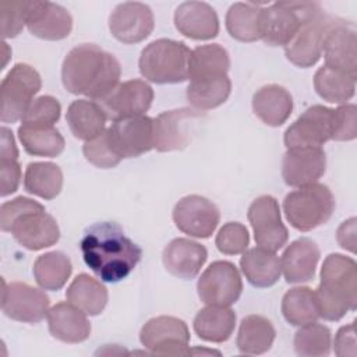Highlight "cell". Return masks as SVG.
<instances>
[{
	"instance_id": "cell-1",
	"label": "cell",
	"mask_w": 357,
	"mask_h": 357,
	"mask_svg": "<svg viewBox=\"0 0 357 357\" xmlns=\"http://www.w3.org/2000/svg\"><path fill=\"white\" fill-rule=\"evenodd\" d=\"M85 265L103 282L126 279L141 259L142 250L114 222L92 225L81 240Z\"/></svg>"
},
{
	"instance_id": "cell-2",
	"label": "cell",
	"mask_w": 357,
	"mask_h": 357,
	"mask_svg": "<svg viewBox=\"0 0 357 357\" xmlns=\"http://www.w3.org/2000/svg\"><path fill=\"white\" fill-rule=\"evenodd\" d=\"M120 75L119 60L92 43L73 47L61 67V81L70 93L99 102L119 85Z\"/></svg>"
},
{
	"instance_id": "cell-3",
	"label": "cell",
	"mask_w": 357,
	"mask_h": 357,
	"mask_svg": "<svg viewBox=\"0 0 357 357\" xmlns=\"http://www.w3.org/2000/svg\"><path fill=\"white\" fill-rule=\"evenodd\" d=\"M319 318L339 321L357 307V264L343 254H329L321 268L315 290Z\"/></svg>"
},
{
	"instance_id": "cell-4",
	"label": "cell",
	"mask_w": 357,
	"mask_h": 357,
	"mask_svg": "<svg viewBox=\"0 0 357 357\" xmlns=\"http://www.w3.org/2000/svg\"><path fill=\"white\" fill-rule=\"evenodd\" d=\"M191 50L184 42L156 39L146 45L139 56V71L155 84H177L188 79Z\"/></svg>"
},
{
	"instance_id": "cell-5",
	"label": "cell",
	"mask_w": 357,
	"mask_h": 357,
	"mask_svg": "<svg viewBox=\"0 0 357 357\" xmlns=\"http://www.w3.org/2000/svg\"><path fill=\"white\" fill-rule=\"evenodd\" d=\"M283 211L294 229L310 231L329 220L335 211V197L325 184H308L286 195Z\"/></svg>"
},
{
	"instance_id": "cell-6",
	"label": "cell",
	"mask_w": 357,
	"mask_h": 357,
	"mask_svg": "<svg viewBox=\"0 0 357 357\" xmlns=\"http://www.w3.org/2000/svg\"><path fill=\"white\" fill-rule=\"evenodd\" d=\"M321 8L317 1H276L262 8L261 39L269 46H286Z\"/></svg>"
},
{
	"instance_id": "cell-7",
	"label": "cell",
	"mask_w": 357,
	"mask_h": 357,
	"mask_svg": "<svg viewBox=\"0 0 357 357\" xmlns=\"http://www.w3.org/2000/svg\"><path fill=\"white\" fill-rule=\"evenodd\" d=\"M40 75L33 67L25 63L15 64L0 85V120L3 123L22 120L33 96L40 91Z\"/></svg>"
},
{
	"instance_id": "cell-8",
	"label": "cell",
	"mask_w": 357,
	"mask_h": 357,
	"mask_svg": "<svg viewBox=\"0 0 357 357\" xmlns=\"http://www.w3.org/2000/svg\"><path fill=\"white\" fill-rule=\"evenodd\" d=\"M204 120V113L190 107L160 113L153 119V148L159 152L187 148Z\"/></svg>"
},
{
	"instance_id": "cell-9",
	"label": "cell",
	"mask_w": 357,
	"mask_h": 357,
	"mask_svg": "<svg viewBox=\"0 0 357 357\" xmlns=\"http://www.w3.org/2000/svg\"><path fill=\"white\" fill-rule=\"evenodd\" d=\"M339 21L322 8L305 21L293 39L284 46V54L297 67H312L322 56L326 35Z\"/></svg>"
},
{
	"instance_id": "cell-10",
	"label": "cell",
	"mask_w": 357,
	"mask_h": 357,
	"mask_svg": "<svg viewBox=\"0 0 357 357\" xmlns=\"http://www.w3.org/2000/svg\"><path fill=\"white\" fill-rule=\"evenodd\" d=\"M139 340L152 354H190V331L187 324L176 317L160 315L151 318L139 332Z\"/></svg>"
},
{
	"instance_id": "cell-11",
	"label": "cell",
	"mask_w": 357,
	"mask_h": 357,
	"mask_svg": "<svg viewBox=\"0 0 357 357\" xmlns=\"http://www.w3.org/2000/svg\"><path fill=\"white\" fill-rule=\"evenodd\" d=\"M197 290L198 297L206 305L230 307L240 298L243 282L234 264L215 261L202 272Z\"/></svg>"
},
{
	"instance_id": "cell-12",
	"label": "cell",
	"mask_w": 357,
	"mask_h": 357,
	"mask_svg": "<svg viewBox=\"0 0 357 357\" xmlns=\"http://www.w3.org/2000/svg\"><path fill=\"white\" fill-rule=\"evenodd\" d=\"M105 132L120 159L137 158L153 148V119L148 116L113 120Z\"/></svg>"
},
{
	"instance_id": "cell-13",
	"label": "cell",
	"mask_w": 357,
	"mask_h": 357,
	"mask_svg": "<svg viewBox=\"0 0 357 357\" xmlns=\"http://www.w3.org/2000/svg\"><path fill=\"white\" fill-rule=\"evenodd\" d=\"M247 216L258 247L278 251L287 243L289 231L282 222L279 202L272 195H261L254 199Z\"/></svg>"
},
{
	"instance_id": "cell-14",
	"label": "cell",
	"mask_w": 357,
	"mask_h": 357,
	"mask_svg": "<svg viewBox=\"0 0 357 357\" xmlns=\"http://www.w3.org/2000/svg\"><path fill=\"white\" fill-rule=\"evenodd\" d=\"M335 110L322 105L308 107L284 132L286 148L321 146L332 139Z\"/></svg>"
},
{
	"instance_id": "cell-15",
	"label": "cell",
	"mask_w": 357,
	"mask_h": 357,
	"mask_svg": "<svg viewBox=\"0 0 357 357\" xmlns=\"http://www.w3.org/2000/svg\"><path fill=\"white\" fill-rule=\"evenodd\" d=\"M50 300L45 291L32 287L28 283L3 280L1 310L4 315L18 322H40L49 311Z\"/></svg>"
},
{
	"instance_id": "cell-16",
	"label": "cell",
	"mask_w": 357,
	"mask_h": 357,
	"mask_svg": "<svg viewBox=\"0 0 357 357\" xmlns=\"http://www.w3.org/2000/svg\"><path fill=\"white\" fill-rule=\"evenodd\" d=\"M220 213L218 206L205 197H183L173 208V220L176 227L197 238H208L219 225Z\"/></svg>"
},
{
	"instance_id": "cell-17",
	"label": "cell",
	"mask_w": 357,
	"mask_h": 357,
	"mask_svg": "<svg viewBox=\"0 0 357 357\" xmlns=\"http://www.w3.org/2000/svg\"><path fill=\"white\" fill-rule=\"evenodd\" d=\"M8 231L18 244L31 251L47 248L60 238L59 225L52 215L46 213L43 205L15 218Z\"/></svg>"
},
{
	"instance_id": "cell-18",
	"label": "cell",
	"mask_w": 357,
	"mask_h": 357,
	"mask_svg": "<svg viewBox=\"0 0 357 357\" xmlns=\"http://www.w3.org/2000/svg\"><path fill=\"white\" fill-rule=\"evenodd\" d=\"M153 26L152 10L139 1L121 3L114 7L109 17L110 33L127 45L145 40L152 33Z\"/></svg>"
},
{
	"instance_id": "cell-19",
	"label": "cell",
	"mask_w": 357,
	"mask_h": 357,
	"mask_svg": "<svg viewBox=\"0 0 357 357\" xmlns=\"http://www.w3.org/2000/svg\"><path fill=\"white\" fill-rule=\"evenodd\" d=\"M153 100L152 86L142 79H128L119 84L105 99L100 100L109 119H126L145 116Z\"/></svg>"
},
{
	"instance_id": "cell-20",
	"label": "cell",
	"mask_w": 357,
	"mask_h": 357,
	"mask_svg": "<svg viewBox=\"0 0 357 357\" xmlns=\"http://www.w3.org/2000/svg\"><path fill=\"white\" fill-rule=\"evenodd\" d=\"M326 156L321 146L289 148L282 160V177L290 187L317 183L325 173Z\"/></svg>"
},
{
	"instance_id": "cell-21",
	"label": "cell",
	"mask_w": 357,
	"mask_h": 357,
	"mask_svg": "<svg viewBox=\"0 0 357 357\" xmlns=\"http://www.w3.org/2000/svg\"><path fill=\"white\" fill-rule=\"evenodd\" d=\"M28 31L45 40H60L70 35L73 17L63 6L52 1H28Z\"/></svg>"
},
{
	"instance_id": "cell-22",
	"label": "cell",
	"mask_w": 357,
	"mask_h": 357,
	"mask_svg": "<svg viewBox=\"0 0 357 357\" xmlns=\"http://www.w3.org/2000/svg\"><path fill=\"white\" fill-rule=\"evenodd\" d=\"M322 53L325 66L357 78V36L353 25L339 20L326 35Z\"/></svg>"
},
{
	"instance_id": "cell-23",
	"label": "cell",
	"mask_w": 357,
	"mask_h": 357,
	"mask_svg": "<svg viewBox=\"0 0 357 357\" xmlns=\"http://www.w3.org/2000/svg\"><path fill=\"white\" fill-rule=\"evenodd\" d=\"M176 29L195 40L213 39L219 33V18L212 6L204 1H184L174 11Z\"/></svg>"
},
{
	"instance_id": "cell-24",
	"label": "cell",
	"mask_w": 357,
	"mask_h": 357,
	"mask_svg": "<svg viewBox=\"0 0 357 357\" xmlns=\"http://www.w3.org/2000/svg\"><path fill=\"white\" fill-rule=\"evenodd\" d=\"M208 258L206 248L190 238H174L163 250L162 261L167 272L180 279L195 278Z\"/></svg>"
},
{
	"instance_id": "cell-25",
	"label": "cell",
	"mask_w": 357,
	"mask_h": 357,
	"mask_svg": "<svg viewBox=\"0 0 357 357\" xmlns=\"http://www.w3.org/2000/svg\"><path fill=\"white\" fill-rule=\"evenodd\" d=\"M319 257V248L311 238L301 237L293 241L280 258V268L286 282L304 283L312 280Z\"/></svg>"
},
{
	"instance_id": "cell-26",
	"label": "cell",
	"mask_w": 357,
	"mask_h": 357,
	"mask_svg": "<svg viewBox=\"0 0 357 357\" xmlns=\"http://www.w3.org/2000/svg\"><path fill=\"white\" fill-rule=\"evenodd\" d=\"M47 326L53 337L64 343H81L91 335L86 314L71 303H57L47 311Z\"/></svg>"
},
{
	"instance_id": "cell-27",
	"label": "cell",
	"mask_w": 357,
	"mask_h": 357,
	"mask_svg": "<svg viewBox=\"0 0 357 357\" xmlns=\"http://www.w3.org/2000/svg\"><path fill=\"white\" fill-rule=\"evenodd\" d=\"M252 110L266 126L279 127L286 123L293 112V98L286 88L269 84L254 93Z\"/></svg>"
},
{
	"instance_id": "cell-28",
	"label": "cell",
	"mask_w": 357,
	"mask_h": 357,
	"mask_svg": "<svg viewBox=\"0 0 357 357\" xmlns=\"http://www.w3.org/2000/svg\"><path fill=\"white\" fill-rule=\"evenodd\" d=\"M70 131L82 141H91L105 131L107 116L95 100L77 99L70 103L66 114Z\"/></svg>"
},
{
	"instance_id": "cell-29",
	"label": "cell",
	"mask_w": 357,
	"mask_h": 357,
	"mask_svg": "<svg viewBox=\"0 0 357 357\" xmlns=\"http://www.w3.org/2000/svg\"><path fill=\"white\" fill-rule=\"evenodd\" d=\"M240 268L245 279L255 287H271L282 275L279 257L275 251L262 247L244 251L240 259Z\"/></svg>"
},
{
	"instance_id": "cell-30",
	"label": "cell",
	"mask_w": 357,
	"mask_h": 357,
	"mask_svg": "<svg viewBox=\"0 0 357 357\" xmlns=\"http://www.w3.org/2000/svg\"><path fill=\"white\" fill-rule=\"evenodd\" d=\"M192 326L199 339L222 343L226 342L234 331L236 314L229 307L206 305L197 312Z\"/></svg>"
},
{
	"instance_id": "cell-31",
	"label": "cell",
	"mask_w": 357,
	"mask_h": 357,
	"mask_svg": "<svg viewBox=\"0 0 357 357\" xmlns=\"http://www.w3.org/2000/svg\"><path fill=\"white\" fill-rule=\"evenodd\" d=\"M230 57L225 47L218 43L197 46L188 59V79L199 81L227 75Z\"/></svg>"
},
{
	"instance_id": "cell-32",
	"label": "cell",
	"mask_w": 357,
	"mask_h": 357,
	"mask_svg": "<svg viewBox=\"0 0 357 357\" xmlns=\"http://www.w3.org/2000/svg\"><path fill=\"white\" fill-rule=\"evenodd\" d=\"M275 336L276 331L268 318L248 315L240 324L236 343L243 354H264L272 347Z\"/></svg>"
},
{
	"instance_id": "cell-33",
	"label": "cell",
	"mask_w": 357,
	"mask_h": 357,
	"mask_svg": "<svg viewBox=\"0 0 357 357\" xmlns=\"http://www.w3.org/2000/svg\"><path fill=\"white\" fill-rule=\"evenodd\" d=\"M67 301L86 315H99L107 304V289L86 273H79L66 291Z\"/></svg>"
},
{
	"instance_id": "cell-34",
	"label": "cell",
	"mask_w": 357,
	"mask_h": 357,
	"mask_svg": "<svg viewBox=\"0 0 357 357\" xmlns=\"http://www.w3.org/2000/svg\"><path fill=\"white\" fill-rule=\"evenodd\" d=\"M18 138L26 153L54 158L64 149V138L54 126H26L18 128Z\"/></svg>"
},
{
	"instance_id": "cell-35",
	"label": "cell",
	"mask_w": 357,
	"mask_h": 357,
	"mask_svg": "<svg viewBox=\"0 0 357 357\" xmlns=\"http://www.w3.org/2000/svg\"><path fill=\"white\" fill-rule=\"evenodd\" d=\"M262 7L255 3H234L226 14V29L240 42L261 39Z\"/></svg>"
},
{
	"instance_id": "cell-36",
	"label": "cell",
	"mask_w": 357,
	"mask_h": 357,
	"mask_svg": "<svg viewBox=\"0 0 357 357\" xmlns=\"http://www.w3.org/2000/svg\"><path fill=\"white\" fill-rule=\"evenodd\" d=\"M314 88L317 93L331 103H346L356 92V77L350 74L322 66L314 75Z\"/></svg>"
},
{
	"instance_id": "cell-37",
	"label": "cell",
	"mask_w": 357,
	"mask_h": 357,
	"mask_svg": "<svg viewBox=\"0 0 357 357\" xmlns=\"http://www.w3.org/2000/svg\"><path fill=\"white\" fill-rule=\"evenodd\" d=\"M24 187L29 194L43 199L56 198L63 187V173L52 162H33L25 169Z\"/></svg>"
},
{
	"instance_id": "cell-38",
	"label": "cell",
	"mask_w": 357,
	"mask_h": 357,
	"mask_svg": "<svg viewBox=\"0 0 357 357\" xmlns=\"http://www.w3.org/2000/svg\"><path fill=\"white\" fill-rule=\"evenodd\" d=\"M231 91V81L227 75L190 81L187 86V100L192 109L204 112L211 110L225 103Z\"/></svg>"
},
{
	"instance_id": "cell-39",
	"label": "cell",
	"mask_w": 357,
	"mask_h": 357,
	"mask_svg": "<svg viewBox=\"0 0 357 357\" xmlns=\"http://www.w3.org/2000/svg\"><path fill=\"white\" fill-rule=\"evenodd\" d=\"M73 272L70 258L61 251H50L39 255L33 264V276L43 290H59Z\"/></svg>"
},
{
	"instance_id": "cell-40",
	"label": "cell",
	"mask_w": 357,
	"mask_h": 357,
	"mask_svg": "<svg viewBox=\"0 0 357 357\" xmlns=\"http://www.w3.org/2000/svg\"><path fill=\"white\" fill-rule=\"evenodd\" d=\"M282 314L293 326L317 322L319 318L315 291L310 287H293L282 298Z\"/></svg>"
},
{
	"instance_id": "cell-41",
	"label": "cell",
	"mask_w": 357,
	"mask_h": 357,
	"mask_svg": "<svg viewBox=\"0 0 357 357\" xmlns=\"http://www.w3.org/2000/svg\"><path fill=\"white\" fill-rule=\"evenodd\" d=\"M294 350L303 357H325L331 353V329L325 325L311 322L303 325L294 335Z\"/></svg>"
},
{
	"instance_id": "cell-42",
	"label": "cell",
	"mask_w": 357,
	"mask_h": 357,
	"mask_svg": "<svg viewBox=\"0 0 357 357\" xmlns=\"http://www.w3.org/2000/svg\"><path fill=\"white\" fill-rule=\"evenodd\" d=\"M60 113L59 100L50 95H42L32 100L21 121L26 126H54L60 119Z\"/></svg>"
},
{
	"instance_id": "cell-43",
	"label": "cell",
	"mask_w": 357,
	"mask_h": 357,
	"mask_svg": "<svg viewBox=\"0 0 357 357\" xmlns=\"http://www.w3.org/2000/svg\"><path fill=\"white\" fill-rule=\"evenodd\" d=\"M215 244L225 255L243 254L250 244L248 230L240 222H227L218 231Z\"/></svg>"
},
{
	"instance_id": "cell-44",
	"label": "cell",
	"mask_w": 357,
	"mask_h": 357,
	"mask_svg": "<svg viewBox=\"0 0 357 357\" xmlns=\"http://www.w3.org/2000/svg\"><path fill=\"white\" fill-rule=\"evenodd\" d=\"M82 152L85 159L99 169H112L121 162L112 149L105 131L96 138L86 141L82 146Z\"/></svg>"
},
{
	"instance_id": "cell-45",
	"label": "cell",
	"mask_w": 357,
	"mask_h": 357,
	"mask_svg": "<svg viewBox=\"0 0 357 357\" xmlns=\"http://www.w3.org/2000/svg\"><path fill=\"white\" fill-rule=\"evenodd\" d=\"M1 35L4 39L17 36L25 22H26V10L28 1H1Z\"/></svg>"
},
{
	"instance_id": "cell-46",
	"label": "cell",
	"mask_w": 357,
	"mask_h": 357,
	"mask_svg": "<svg viewBox=\"0 0 357 357\" xmlns=\"http://www.w3.org/2000/svg\"><path fill=\"white\" fill-rule=\"evenodd\" d=\"M335 110L333 134L335 141H351L357 135V107L353 103L342 105Z\"/></svg>"
},
{
	"instance_id": "cell-47",
	"label": "cell",
	"mask_w": 357,
	"mask_h": 357,
	"mask_svg": "<svg viewBox=\"0 0 357 357\" xmlns=\"http://www.w3.org/2000/svg\"><path fill=\"white\" fill-rule=\"evenodd\" d=\"M42 206V204H39L38 201H33L31 198L26 197H17L11 201H7L1 205L0 208V227L3 231H8L11 222L18 218L20 215H22L26 211L35 209Z\"/></svg>"
},
{
	"instance_id": "cell-48",
	"label": "cell",
	"mask_w": 357,
	"mask_h": 357,
	"mask_svg": "<svg viewBox=\"0 0 357 357\" xmlns=\"http://www.w3.org/2000/svg\"><path fill=\"white\" fill-rule=\"evenodd\" d=\"M21 180L20 163L14 159H0V195L7 197L17 191Z\"/></svg>"
},
{
	"instance_id": "cell-49",
	"label": "cell",
	"mask_w": 357,
	"mask_h": 357,
	"mask_svg": "<svg viewBox=\"0 0 357 357\" xmlns=\"http://www.w3.org/2000/svg\"><path fill=\"white\" fill-rule=\"evenodd\" d=\"M356 322L342 326L335 336V354L339 357H356Z\"/></svg>"
},
{
	"instance_id": "cell-50",
	"label": "cell",
	"mask_w": 357,
	"mask_h": 357,
	"mask_svg": "<svg viewBox=\"0 0 357 357\" xmlns=\"http://www.w3.org/2000/svg\"><path fill=\"white\" fill-rule=\"evenodd\" d=\"M356 218H350L347 220H344L336 233V238L337 243L342 248L350 251V252H356Z\"/></svg>"
},
{
	"instance_id": "cell-51",
	"label": "cell",
	"mask_w": 357,
	"mask_h": 357,
	"mask_svg": "<svg viewBox=\"0 0 357 357\" xmlns=\"http://www.w3.org/2000/svg\"><path fill=\"white\" fill-rule=\"evenodd\" d=\"M0 159H18V149L13 137L11 130L1 127V145H0Z\"/></svg>"
},
{
	"instance_id": "cell-52",
	"label": "cell",
	"mask_w": 357,
	"mask_h": 357,
	"mask_svg": "<svg viewBox=\"0 0 357 357\" xmlns=\"http://www.w3.org/2000/svg\"><path fill=\"white\" fill-rule=\"evenodd\" d=\"M190 354H220L215 350H206V349H190Z\"/></svg>"
},
{
	"instance_id": "cell-53",
	"label": "cell",
	"mask_w": 357,
	"mask_h": 357,
	"mask_svg": "<svg viewBox=\"0 0 357 357\" xmlns=\"http://www.w3.org/2000/svg\"><path fill=\"white\" fill-rule=\"evenodd\" d=\"M1 45H3V56H4V61H3V64H1V68H4V67H6V64H7V59H8V54L6 53V52H7V49H8V45H7L6 42H3Z\"/></svg>"
}]
</instances>
